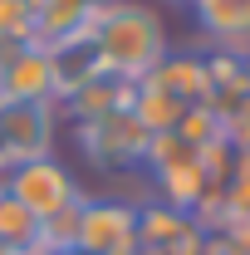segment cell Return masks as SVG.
<instances>
[{"mask_svg": "<svg viewBox=\"0 0 250 255\" xmlns=\"http://www.w3.org/2000/svg\"><path fill=\"white\" fill-rule=\"evenodd\" d=\"M94 44L103 54V69L127 84H142L167 54V25L152 5L142 0H113L108 10L94 15Z\"/></svg>", "mask_w": 250, "mask_h": 255, "instance_id": "obj_1", "label": "cell"}, {"mask_svg": "<svg viewBox=\"0 0 250 255\" xmlns=\"http://www.w3.org/2000/svg\"><path fill=\"white\" fill-rule=\"evenodd\" d=\"M0 187L10 191V196L30 211L34 221H49L54 211H64L69 201H79V196H84V191H79V182H74V172H69L54 152H49V157H30V162L5 167Z\"/></svg>", "mask_w": 250, "mask_h": 255, "instance_id": "obj_2", "label": "cell"}, {"mask_svg": "<svg viewBox=\"0 0 250 255\" xmlns=\"http://www.w3.org/2000/svg\"><path fill=\"white\" fill-rule=\"evenodd\" d=\"M74 137H79V147H84V157L94 162L98 172H108V177H118V172H142V157H147V128L137 123L132 113H108V118H98V123H84L74 128Z\"/></svg>", "mask_w": 250, "mask_h": 255, "instance_id": "obj_3", "label": "cell"}, {"mask_svg": "<svg viewBox=\"0 0 250 255\" xmlns=\"http://www.w3.org/2000/svg\"><path fill=\"white\" fill-rule=\"evenodd\" d=\"M54 152V103H15L0 98V177L5 167Z\"/></svg>", "mask_w": 250, "mask_h": 255, "instance_id": "obj_4", "label": "cell"}, {"mask_svg": "<svg viewBox=\"0 0 250 255\" xmlns=\"http://www.w3.org/2000/svg\"><path fill=\"white\" fill-rule=\"evenodd\" d=\"M79 251L84 255H127V251H137V201L84 196Z\"/></svg>", "mask_w": 250, "mask_h": 255, "instance_id": "obj_5", "label": "cell"}, {"mask_svg": "<svg viewBox=\"0 0 250 255\" xmlns=\"http://www.w3.org/2000/svg\"><path fill=\"white\" fill-rule=\"evenodd\" d=\"M44 54H49V74H54V103H64L69 94H79L89 79L103 74V54H98V44H94V30L69 34L59 44H49Z\"/></svg>", "mask_w": 250, "mask_h": 255, "instance_id": "obj_6", "label": "cell"}, {"mask_svg": "<svg viewBox=\"0 0 250 255\" xmlns=\"http://www.w3.org/2000/svg\"><path fill=\"white\" fill-rule=\"evenodd\" d=\"M0 98H15V103H54V74H49V54L39 44H20L10 59L0 64Z\"/></svg>", "mask_w": 250, "mask_h": 255, "instance_id": "obj_7", "label": "cell"}, {"mask_svg": "<svg viewBox=\"0 0 250 255\" xmlns=\"http://www.w3.org/2000/svg\"><path fill=\"white\" fill-rule=\"evenodd\" d=\"M142 84L162 89L167 98H177L182 108H196V103H206V98H211V84H206V69H201V54H196V49H187V54L167 49L162 64H157Z\"/></svg>", "mask_w": 250, "mask_h": 255, "instance_id": "obj_8", "label": "cell"}, {"mask_svg": "<svg viewBox=\"0 0 250 255\" xmlns=\"http://www.w3.org/2000/svg\"><path fill=\"white\" fill-rule=\"evenodd\" d=\"M127 103H132V84L103 69V74H98V79H89L79 94L64 98V113H69V123H74V128H84V123L108 118V113H123Z\"/></svg>", "mask_w": 250, "mask_h": 255, "instance_id": "obj_9", "label": "cell"}, {"mask_svg": "<svg viewBox=\"0 0 250 255\" xmlns=\"http://www.w3.org/2000/svg\"><path fill=\"white\" fill-rule=\"evenodd\" d=\"M206 34L226 49H246L250 44V0H191Z\"/></svg>", "mask_w": 250, "mask_h": 255, "instance_id": "obj_10", "label": "cell"}, {"mask_svg": "<svg viewBox=\"0 0 250 255\" xmlns=\"http://www.w3.org/2000/svg\"><path fill=\"white\" fill-rule=\"evenodd\" d=\"M0 251L15 255H39V221L0 187Z\"/></svg>", "mask_w": 250, "mask_h": 255, "instance_id": "obj_11", "label": "cell"}, {"mask_svg": "<svg viewBox=\"0 0 250 255\" xmlns=\"http://www.w3.org/2000/svg\"><path fill=\"white\" fill-rule=\"evenodd\" d=\"M127 113L147 128V132H172V128L182 123L187 108H182L177 98H167L162 89H152V84H132V103H127Z\"/></svg>", "mask_w": 250, "mask_h": 255, "instance_id": "obj_12", "label": "cell"}, {"mask_svg": "<svg viewBox=\"0 0 250 255\" xmlns=\"http://www.w3.org/2000/svg\"><path fill=\"white\" fill-rule=\"evenodd\" d=\"M172 132H177L187 147H196V152H201V147H211V142L221 137V118L206 108V103H196V108H187V113H182V123L172 128Z\"/></svg>", "mask_w": 250, "mask_h": 255, "instance_id": "obj_13", "label": "cell"}, {"mask_svg": "<svg viewBox=\"0 0 250 255\" xmlns=\"http://www.w3.org/2000/svg\"><path fill=\"white\" fill-rule=\"evenodd\" d=\"M216 118H221V132H226V142H231L236 152H250V94H241L236 103H226Z\"/></svg>", "mask_w": 250, "mask_h": 255, "instance_id": "obj_14", "label": "cell"}, {"mask_svg": "<svg viewBox=\"0 0 250 255\" xmlns=\"http://www.w3.org/2000/svg\"><path fill=\"white\" fill-rule=\"evenodd\" d=\"M0 39H30V5L0 0Z\"/></svg>", "mask_w": 250, "mask_h": 255, "instance_id": "obj_15", "label": "cell"}, {"mask_svg": "<svg viewBox=\"0 0 250 255\" xmlns=\"http://www.w3.org/2000/svg\"><path fill=\"white\" fill-rule=\"evenodd\" d=\"M59 255H84V251H79V246H74V251H59Z\"/></svg>", "mask_w": 250, "mask_h": 255, "instance_id": "obj_16", "label": "cell"}, {"mask_svg": "<svg viewBox=\"0 0 250 255\" xmlns=\"http://www.w3.org/2000/svg\"><path fill=\"white\" fill-rule=\"evenodd\" d=\"M0 255H15V251H0Z\"/></svg>", "mask_w": 250, "mask_h": 255, "instance_id": "obj_17", "label": "cell"}]
</instances>
